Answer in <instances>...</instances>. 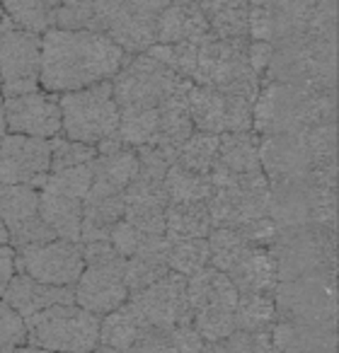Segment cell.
<instances>
[{
  "label": "cell",
  "instance_id": "1",
  "mask_svg": "<svg viewBox=\"0 0 339 353\" xmlns=\"http://www.w3.org/2000/svg\"><path fill=\"white\" fill-rule=\"evenodd\" d=\"M126 59V51L99 32L51 27L41 34L39 88L64 94L104 83L119 73Z\"/></svg>",
  "mask_w": 339,
  "mask_h": 353
},
{
  "label": "cell",
  "instance_id": "2",
  "mask_svg": "<svg viewBox=\"0 0 339 353\" xmlns=\"http://www.w3.org/2000/svg\"><path fill=\"white\" fill-rule=\"evenodd\" d=\"M325 121H337V90H310L262 80L252 104V131H257V136L300 133Z\"/></svg>",
  "mask_w": 339,
  "mask_h": 353
},
{
  "label": "cell",
  "instance_id": "3",
  "mask_svg": "<svg viewBox=\"0 0 339 353\" xmlns=\"http://www.w3.org/2000/svg\"><path fill=\"white\" fill-rule=\"evenodd\" d=\"M250 39L271 46L303 37H337V0H250Z\"/></svg>",
  "mask_w": 339,
  "mask_h": 353
},
{
  "label": "cell",
  "instance_id": "4",
  "mask_svg": "<svg viewBox=\"0 0 339 353\" xmlns=\"http://www.w3.org/2000/svg\"><path fill=\"white\" fill-rule=\"evenodd\" d=\"M262 80L310 90H337V37H303L271 46V59Z\"/></svg>",
  "mask_w": 339,
  "mask_h": 353
},
{
  "label": "cell",
  "instance_id": "5",
  "mask_svg": "<svg viewBox=\"0 0 339 353\" xmlns=\"http://www.w3.org/2000/svg\"><path fill=\"white\" fill-rule=\"evenodd\" d=\"M247 46H250V37L223 39L211 32L206 39L197 44V59H194L189 80L194 85L221 90V92L242 94L255 102L262 78L250 65Z\"/></svg>",
  "mask_w": 339,
  "mask_h": 353
},
{
  "label": "cell",
  "instance_id": "6",
  "mask_svg": "<svg viewBox=\"0 0 339 353\" xmlns=\"http://www.w3.org/2000/svg\"><path fill=\"white\" fill-rule=\"evenodd\" d=\"M192 88V80L175 73L148 51L133 54L112 78V94L122 109H153Z\"/></svg>",
  "mask_w": 339,
  "mask_h": 353
},
{
  "label": "cell",
  "instance_id": "7",
  "mask_svg": "<svg viewBox=\"0 0 339 353\" xmlns=\"http://www.w3.org/2000/svg\"><path fill=\"white\" fill-rule=\"evenodd\" d=\"M85 269L75 288V305L88 312L104 317L128 300V288L124 281L126 259L114 252L109 240L85 242L83 245Z\"/></svg>",
  "mask_w": 339,
  "mask_h": 353
},
{
  "label": "cell",
  "instance_id": "8",
  "mask_svg": "<svg viewBox=\"0 0 339 353\" xmlns=\"http://www.w3.org/2000/svg\"><path fill=\"white\" fill-rule=\"evenodd\" d=\"M99 319L80 305H54L25 319L27 343L54 353H93L99 343Z\"/></svg>",
  "mask_w": 339,
  "mask_h": 353
},
{
  "label": "cell",
  "instance_id": "9",
  "mask_svg": "<svg viewBox=\"0 0 339 353\" xmlns=\"http://www.w3.org/2000/svg\"><path fill=\"white\" fill-rule=\"evenodd\" d=\"M61 131L66 138L97 145L119 128V104L112 94V80L59 94Z\"/></svg>",
  "mask_w": 339,
  "mask_h": 353
},
{
  "label": "cell",
  "instance_id": "10",
  "mask_svg": "<svg viewBox=\"0 0 339 353\" xmlns=\"http://www.w3.org/2000/svg\"><path fill=\"white\" fill-rule=\"evenodd\" d=\"M337 271H315L298 279L279 281L274 288L276 319L300 324L337 322Z\"/></svg>",
  "mask_w": 339,
  "mask_h": 353
},
{
  "label": "cell",
  "instance_id": "11",
  "mask_svg": "<svg viewBox=\"0 0 339 353\" xmlns=\"http://www.w3.org/2000/svg\"><path fill=\"white\" fill-rule=\"evenodd\" d=\"M279 281L298 279L315 271H337V240L334 230L305 225L279 230L271 242Z\"/></svg>",
  "mask_w": 339,
  "mask_h": 353
},
{
  "label": "cell",
  "instance_id": "12",
  "mask_svg": "<svg viewBox=\"0 0 339 353\" xmlns=\"http://www.w3.org/2000/svg\"><path fill=\"white\" fill-rule=\"evenodd\" d=\"M41 73V34L15 27L6 15L0 20V94L37 92Z\"/></svg>",
  "mask_w": 339,
  "mask_h": 353
},
{
  "label": "cell",
  "instance_id": "13",
  "mask_svg": "<svg viewBox=\"0 0 339 353\" xmlns=\"http://www.w3.org/2000/svg\"><path fill=\"white\" fill-rule=\"evenodd\" d=\"M15 269L46 285H75L85 269L83 245L49 240L15 250Z\"/></svg>",
  "mask_w": 339,
  "mask_h": 353
},
{
  "label": "cell",
  "instance_id": "14",
  "mask_svg": "<svg viewBox=\"0 0 339 353\" xmlns=\"http://www.w3.org/2000/svg\"><path fill=\"white\" fill-rule=\"evenodd\" d=\"M252 99L242 94L221 92V90L194 85L189 88L187 107L197 131L206 133H233L252 131Z\"/></svg>",
  "mask_w": 339,
  "mask_h": 353
},
{
  "label": "cell",
  "instance_id": "15",
  "mask_svg": "<svg viewBox=\"0 0 339 353\" xmlns=\"http://www.w3.org/2000/svg\"><path fill=\"white\" fill-rule=\"evenodd\" d=\"M146 327L173 329L177 324L192 322V307L187 300V276L167 271L162 279L148 288L128 295L126 300Z\"/></svg>",
  "mask_w": 339,
  "mask_h": 353
},
{
  "label": "cell",
  "instance_id": "16",
  "mask_svg": "<svg viewBox=\"0 0 339 353\" xmlns=\"http://www.w3.org/2000/svg\"><path fill=\"white\" fill-rule=\"evenodd\" d=\"M90 30L109 37L128 56L143 54L155 44L157 17H148L119 0H90Z\"/></svg>",
  "mask_w": 339,
  "mask_h": 353
},
{
  "label": "cell",
  "instance_id": "17",
  "mask_svg": "<svg viewBox=\"0 0 339 353\" xmlns=\"http://www.w3.org/2000/svg\"><path fill=\"white\" fill-rule=\"evenodd\" d=\"M0 218L15 250L54 240L39 211V192L32 184H0Z\"/></svg>",
  "mask_w": 339,
  "mask_h": 353
},
{
  "label": "cell",
  "instance_id": "18",
  "mask_svg": "<svg viewBox=\"0 0 339 353\" xmlns=\"http://www.w3.org/2000/svg\"><path fill=\"white\" fill-rule=\"evenodd\" d=\"M262 172L269 179V187L276 184H303L315 170L313 152L300 133H269L260 136Z\"/></svg>",
  "mask_w": 339,
  "mask_h": 353
},
{
  "label": "cell",
  "instance_id": "19",
  "mask_svg": "<svg viewBox=\"0 0 339 353\" xmlns=\"http://www.w3.org/2000/svg\"><path fill=\"white\" fill-rule=\"evenodd\" d=\"M51 172V138L6 133L0 141V184H35Z\"/></svg>",
  "mask_w": 339,
  "mask_h": 353
},
{
  "label": "cell",
  "instance_id": "20",
  "mask_svg": "<svg viewBox=\"0 0 339 353\" xmlns=\"http://www.w3.org/2000/svg\"><path fill=\"white\" fill-rule=\"evenodd\" d=\"M8 133H22L35 138H54L61 133V104L59 94L37 92L15 94L3 99Z\"/></svg>",
  "mask_w": 339,
  "mask_h": 353
},
{
  "label": "cell",
  "instance_id": "21",
  "mask_svg": "<svg viewBox=\"0 0 339 353\" xmlns=\"http://www.w3.org/2000/svg\"><path fill=\"white\" fill-rule=\"evenodd\" d=\"M206 208L213 228H240L269 216V187H213Z\"/></svg>",
  "mask_w": 339,
  "mask_h": 353
},
{
  "label": "cell",
  "instance_id": "22",
  "mask_svg": "<svg viewBox=\"0 0 339 353\" xmlns=\"http://www.w3.org/2000/svg\"><path fill=\"white\" fill-rule=\"evenodd\" d=\"M124 221L131 223L143 235H162L165 232V211L170 206L162 179L138 174L122 192Z\"/></svg>",
  "mask_w": 339,
  "mask_h": 353
},
{
  "label": "cell",
  "instance_id": "23",
  "mask_svg": "<svg viewBox=\"0 0 339 353\" xmlns=\"http://www.w3.org/2000/svg\"><path fill=\"white\" fill-rule=\"evenodd\" d=\"M3 303L10 305L22 319H30L32 314L41 312L54 305H70L75 303V288L73 285H46L35 281L32 276L15 271L8 288L3 290Z\"/></svg>",
  "mask_w": 339,
  "mask_h": 353
},
{
  "label": "cell",
  "instance_id": "24",
  "mask_svg": "<svg viewBox=\"0 0 339 353\" xmlns=\"http://www.w3.org/2000/svg\"><path fill=\"white\" fill-rule=\"evenodd\" d=\"M138 176V155L133 148L122 145L112 152H97L93 160V184L85 199L119 196Z\"/></svg>",
  "mask_w": 339,
  "mask_h": 353
},
{
  "label": "cell",
  "instance_id": "25",
  "mask_svg": "<svg viewBox=\"0 0 339 353\" xmlns=\"http://www.w3.org/2000/svg\"><path fill=\"white\" fill-rule=\"evenodd\" d=\"M211 34L204 12L194 0H170L155 22V44L202 41Z\"/></svg>",
  "mask_w": 339,
  "mask_h": 353
},
{
  "label": "cell",
  "instance_id": "26",
  "mask_svg": "<svg viewBox=\"0 0 339 353\" xmlns=\"http://www.w3.org/2000/svg\"><path fill=\"white\" fill-rule=\"evenodd\" d=\"M271 343L276 353H334L337 351V329L334 324H300L276 319Z\"/></svg>",
  "mask_w": 339,
  "mask_h": 353
},
{
  "label": "cell",
  "instance_id": "27",
  "mask_svg": "<svg viewBox=\"0 0 339 353\" xmlns=\"http://www.w3.org/2000/svg\"><path fill=\"white\" fill-rule=\"evenodd\" d=\"M226 276L238 293H274L279 283L274 254L269 247L260 245H247L235 264L226 271Z\"/></svg>",
  "mask_w": 339,
  "mask_h": 353
},
{
  "label": "cell",
  "instance_id": "28",
  "mask_svg": "<svg viewBox=\"0 0 339 353\" xmlns=\"http://www.w3.org/2000/svg\"><path fill=\"white\" fill-rule=\"evenodd\" d=\"M238 290L223 271L213 266H204L202 271L187 276V300L192 312L204 307H226L235 310Z\"/></svg>",
  "mask_w": 339,
  "mask_h": 353
},
{
  "label": "cell",
  "instance_id": "29",
  "mask_svg": "<svg viewBox=\"0 0 339 353\" xmlns=\"http://www.w3.org/2000/svg\"><path fill=\"white\" fill-rule=\"evenodd\" d=\"M39 192V211L56 240L80 242V225H83V199L56 194L49 189Z\"/></svg>",
  "mask_w": 339,
  "mask_h": 353
},
{
  "label": "cell",
  "instance_id": "30",
  "mask_svg": "<svg viewBox=\"0 0 339 353\" xmlns=\"http://www.w3.org/2000/svg\"><path fill=\"white\" fill-rule=\"evenodd\" d=\"M213 167L231 172V174H255V172H262L260 136L252 131L221 133V138H218V155Z\"/></svg>",
  "mask_w": 339,
  "mask_h": 353
},
{
  "label": "cell",
  "instance_id": "31",
  "mask_svg": "<svg viewBox=\"0 0 339 353\" xmlns=\"http://www.w3.org/2000/svg\"><path fill=\"white\" fill-rule=\"evenodd\" d=\"M194 3L204 12L216 37L223 39L250 37V25H247L250 0H194Z\"/></svg>",
  "mask_w": 339,
  "mask_h": 353
},
{
  "label": "cell",
  "instance_id": "32",
  "mask_svg": "<svg viewBox=\"0 0 339 353\" xmlns=\"http://www.w3.org/2000/svg\"><path fill=\"white\" fill-rule=\"evenodd\" d=\"M211 216L206 203H170L165 211V240L182 242L209 237L211 232Z\"/></svg>",
  "mask_w": 339,
  "mask_h": 353
},
{
  "label": "cell",
  "instance_id": "33",
  "mask_svg": "<svg viewBox=\"0 0 339 353\" xmlns=\"http://www.w3.org/2000/svg\"><path fill=\"white\" fill-rule=\"evenodd\" d=\"M124 218V199L104 196V199H85L83 201V225H80V245L85 242L107 240L112 228Z\"/></svg>",
  "mask_w": 339,
  "mask_h": 353
},
{
  "label": "cell",
  "instance_id": "34",
  "mask_svg": "<svg viewBox=\"0 0 339 353\" xmlns=\"http://www.w3.org/2000/svg\"><path fill=\"white\" fill-rule=\"evenodd\" d=\"M162 184H165L170 203H206L213 192L209 174H199V172L184 170L180 165L167 167Z\"/></svg>",
  "mask_w": 339,
  "mask_h": 353
},
{
  "label": "cell",
  "instance_id": "35",
  "mask_svg": "<svg viewBox=\"0 0 339 353\" xmlns=\"http://www.w3.org/2000/svg\"><path fill=\"white\" fill-rule=\"evenodd\" d=\"M276 303L271 293H240L235 303V329L269 332L276 322Z\"/></svg>",
  "mask_w": 339,
  "mask_h": 353
},
{
  "label": "cell",
  "instance_id": "36",
  "mask_svg": "<svg viewBox=\"0 0 339 353\" xmlns=\"http://www.w3.org/2000/svg\"><path fill=\"white\" fill-rule=\"evenodd\" d=\"M218 138H221L218 133H206L194 128L192 136L180 145L173 165L199 172V174H209L218 155Z\"/></svg>",
  "mask_w": 339,
  "mask_h": 353
},
{
  "label": "cell",
  "instance_id": "37",
  "mask_svg": "<svg viewBox=\"0 0 339 353\" xmlns=\"http://www.w3.org/2000/svg\"><path fill=\"white\" fill-rule=\"evenodd\" d=\"M90 184H93V162L78 167H68V170L49 172V174L39 176L32 187L35 189H49L56 194H66V196L83 199L88 196Z\"/></svg>",
  "mask_w": 339,
  "mask_h": 353
},
{
  "label": "cell",
  "instance_id": "38",
  "mask_svg": "<svg viewBox=\"0 0 339 353\" xmlns=\"http://www.w3.org/2000/svg\"><path fill=\"white\" fill-rule=\"evenodd\" d=\"M0 6H3V15L25 32L44 34L54 27L51 10L41 6L39 0H0Z\"/></svg>",
  "mask_w": 339,
  "mask_h": 353
},
{
  "label": "cell",
  "instance_id": "39",
  "mask_svg": "<svg viewBox=\"0 0 339 353\" xmlns=\"http://www.w3.org/2000/svg\"><path fill=\"white\" fill-rule=\"evenodd\" d=\"M167 266L170 271L180 276H192L209 266V240L197 237V240L170 242L167 247Z\"/></svg>",
  "mask_w": 339,
  "mask_h": 353
},
{
  "label": "cell",
  "instance_id": "40",
  "mask_svg": "<svg viewBox=\"0 0 339 353\" xmlns=\"http://www.w3.org/2000/svg\"><path fill=\"white\" fill-rule=\"evenodd\" d=\"M202 353H276L271 332H235L221 341L204 343Z\"/></svg>",
  "mask_w": 339,
  "mask_h": 353
},
{
  "label": "cell",
  "instance_id": "41",
  "mask_svg": "<svg viewBox=\"0 0 339 353\" xmlns=\"http://www.w3.org/2000/svg\"><path fill=\"white\" fill-rule=\"evenodd\" d=\"M192 327L206 343L221 341L235 332V310L226 307H204L192 312Z\"/></svg>",
  "mask_w": 339,
  "mask_h": 353
},
{
  "label": "cell",
  "instance_id": "42",
  "mask_svg": "<svg viewBox=\"0 0 339 353\" xmlns=\"http://www.w3.org/2000/svg\"><path fill=\"white\" fill-rule=\"evenodd\" d=\"M97 157V148L90 143L70 141V138H51V172L68 170V167L88 165Z\"/></svg>",
  "mask_w": 339,
  "mask_h": 353
},
{
  "label": "cell",
  "instance_id": "43",
  "mask_svg": "<svg viewBox=\"0 0 339 353\" xmlns=\"http://www.w3.org/2000/svg\"><path fill=\"white\" fill-rule=\"evenodd\" d=\"M27 341L25 319L0 300V353H12L15 346Z\"/></svg>",
  "mask_w": 339,
  "mask_h": 353
},
{
  "label": "cell",
  "instance_id": "44",
  "mask_svg": "<svg viewBox=\"0 0 339 353\" xmlns=\"http://www.w3.org/2000/svg\"><path fill=\"white\" fill-rule=\"evenodd\" d=\"M143 237H146V235H143L141 230H136L131 223L122 218V221L112 228V232H109L107 240H109V245L114 247V252H117V254H122L124 259H128V256H133L138 252Z\"/></svg>",
  "mask_w": 339,
  "mask_h": 353
},
{
  "label": "cell",
  "instance_id": "45",
  "mask_svg": "<svg viewBox=\"0 0 339 353\" xmlns=\"http://www.w3.org/2000/svg\"><path fill=\"white\" fill-rule=\"evenodd\" d=\"M126 353H177V351H175L173 341H170V332L167 329L148 327L128 346Z\"/></svg>",
  "mask_w": 339,
  "mask_h": 353
},
{
  "label": "cell",
  "instance_id": "46",
  "mask_svg": "<svg viewBox=\"0 0 339 353\" xmlns=\"http://www.w3.org/2000/svg\"><path fill=\"white\" fill-rule=\"evenodd\" d=\"M170 332V341H173L175 351L177 353H202L204 348V339L199 336V332L189 324H177V327L167 329Z\"/></svg>",
  "mask_w": 339,
  "mask_h": 353
},
{
  "label": "cell",
  "instance_id": "47",
  "mask_svg": "<svg viewBox=\"0 0 339 353\" xmlns=\"http://www.w3.org/2000/svg\"><path fill=\"white\" fill-rule=\"evenodd\" d=\"M247 56H250V65L255 68V73L262 78V73H264L267 63H269V59H271V44H267V41L250 39V46H247Z\"/></svg>",
  "mask_w": 339,
  "mask_h": 353
},
{
  "label": "cell",
  "instance_id": "48",
  "mask_svg": "<svg viewBox=\"0 0 339 353\" xmlns=\"http://www.w3.org/2000/svg\"><path fill=\"white\" fill-rule=\"evenodd\" d=\"M15 247L0 245V295L8 288L10 279L15 276Z\"/></svg>",
  "mask_w": 339,
  "mask_h": 353
},
{
  "label": "cell",
  "instance_id": "49",
  "mask_svg": "<svg viewBox=\"0 0 339 353\" xmlns=\"http://www.w3.org/2000/svg\"><path fill=\"white\" fill-rule=\"evenodd\" d=\"M122 6L131 8V10L141 12V15H148V17H157L162 12V8L170 3V0H119Z\"/></svg>",
  "mask_w": 339,
  "mask_h": 353
},
{
  "label": "cell",
  "instance_id": "50",
  "mask_svg": "<svg viewBox=\"0 0 339 353\" xmlns=\"http://www.w3.org/2000/svg\"><path fill=\"white\" fill-rule=\"evenodd\" d=\"M12 353H54V351H46V348L25 341V343H20V346H15V351H12Z\"/></svg>",
  "mask_w": 339,
  "mask_h": 353
},
{
  "label": "cell",
  "instance_id": "51",
  "mask_svg": "<svg viewBox=\"0 0 339 353\" xmlns=\"http://www.w3.org/2000/svg\"><path fill=\"white\" fill-rule=\"evenodd\" d=\"M3 94H0V141H3V136L8 133V126H6V112H3Z\"/></svg>",
  "mask_w": 339,
  "mask_h": 353
},
{
  "label": "cell",
  "instance_id": "52",
  "mask_svg": "<svg viewBox=\"0 0 339 353\" xmlns=\"http://www.w3.org/2000/svg\"><path fill=\"white\" fill-rule=\"evenodd\" d=\"M0 245H10V237H8V230H6V223L0 218Z\"/></svg>",
  "mask_w": 339,
  "mask_h": 353
},
{
  "label": "cell",
  "instance_id": "53",
  "mask_svg": "<svg viewBox=\"0 0 339 353\" xmlns=\"http://www.w3.org/2000/svg\"><path fill=\"white\" fill-rule=\"evenodd\" d=\"M68 3H80V0H61V6H68Z\"/></svg>",
  "mask_w": 339,
  "mask_h": 353
},
{
  "label": "cell",
  "instance_id": "54",
  "mask_svg": "<svg viewBox=\"0 0 339 353\" xmlns=\"http://www.w3.org/2000/svg\"><path fill=\"white\" fill-rule=\"evenodd\" d=\"M0 20H3V6H0Z\"/></svg>",
  "mask_w": 339,
  "mask_h": 353
}]
</instances>
